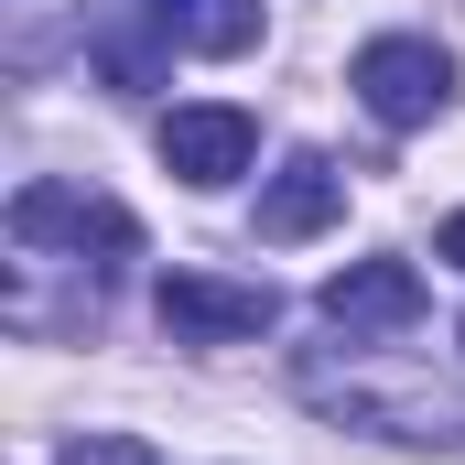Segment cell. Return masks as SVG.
I'll use <instances>...</instances> for the list:
<instances>
[{
  "label": "cell",
  "mask_w": 465,
  "mask_h": 465,
  "mask_svg": "<svg viewBox=\"0 0 465 465\" xmlns=\"http://www.w3.org/2000/svg\"><path fill=\"white\" fill-rule=\"evenodd\" d=\"M347 87L368 98L379 130H422V119L455 98V54H444V44H422V33H379V44H357Z\"/></svg>",
  "instance_id": "1"
},
{
  "label": "cell",
  "mask_w": 465,
  "mask_h": 465,
  "mask_svg": "<svg viewBox=\"0 0 465 465\" xmlns=\"http://www.w3.org/2000/svg\"><path fill=\"white\" fill-rule=\"evenodd\" d=\"M11 238H22V249H65V260H87V249H98V271L141 249L130 206L87 195V184H22V195H11Z\"/></svg>",
  "instance_id": "2"
},
{
  "label": "cell",
  "mask_w": 465,
  "mask_h": 465,
  "mask_svg": "<svg viewBox=\"0 0 465 465\" xmlns=\"http://www.w3.org/2000/svg\"><path fill=\"white\" fill-rule=\"evenodd\" d=\"M163 336L173 347H238V336H271L282 325V292L271 282H217V271H163Z\"/></svg>",
  "instance_id": "3"
},
{
  "label": "cell",
  "mask_w": 465,
  "mask_h": 465,
  "mask_svg": "<svg viewBox=\"0 0 465 465\" xmlns=\"http://www.w3.org/2000/svg\"><path fill=\"white\" fill-rule=\"evenodd\" d=\"M422 314H433V292H422L411 260H347V271L325 282V325H336L347 347H368V336H411Z\"/></svg>",
  "instance_id": "4"
},
{
  "label": "cell",
  "mask_w": 465,
  "mask_h": 465,
  "mask_svg": "<svg viewBox=\"0 0 465 465\" xmlns=\"http://www.w3.org/2000/svg\"><path fill=\"white\" fill-rule=\"evenodd\" d=\"M249 152H260V119H249V109H173V119H163V163H173L195 195L238 184Z\"/></svg>",
  "instance_id": "5"
},
{
  "label": "cell",
  "mask_w": 465,
  "mask_h": 465,
  "mask_svg": "<svg viewBox=\"0 0 465 465\" xmlns=\"http://www.w3.org/2000/svg\"><path fill=\"white\" fill-rule=\"evenodd\" d=\"M347 217V173L325 163V152H292L271 184H260V238L271 249H303V238H325Z\"/></svg>",
  "instance_id": "6"
},
{
  "label": "cell",
  "mask_w": 465,
  "mask_h": 465,
  "mask_svg": "<svg viewBox=\"0 0 465 465\" xmlns=\"http://www.w3.org/2000/svg\"><path fill=\"white\" fill-rule=\"evenodd\" d=\"M152 22L184 54H249L260 44V0H152Z\"/></svg>",
  "instance_id": "7"
},
{
  "label": "cell",
  "mask_w": 465,
  "mask_h": 465,
  "mask_svg": "<svg viewBox=\"0 0 465 465\" xmlns=\"http://www.w3.org/2000/svg\"><path fill=\"white\" fill-rule=\"evenodd\" d=\"M141 22V0H98V65H109V87H163V22L152 33H130Z\"/></svg>",
  "instance_id": "8"
},
{
  "label": "cell",
  "mask_w": 465,
  "mask_h": 465,
  "mask_svg": "<svg viewBox=\"0 0 465 465\" xmlns=\"http://www.w3.org/2000/svg\"><path fill=\"white\" fill-rule=\"evenodd\" d=\"M54 465H152V444L141 433H87V444H65Z\"/></svg>",
  "instance_id": "9"
},
{
  "label": "cell",
  "mask_w": 465,
  "mask_h": 465,
  "mask_svg": "<svg viewBox=\"0 0 465 465\" xmlns=\"http://www.w3.org/2000/svg\"><path fill=\"white\" fill-rule=\"evenodd\" d=\"M433 249H444V260H455V271H465V206H455V217H444V238H433Z\"/></svg>",
  "instance_id": "10"
}]
</instances>
